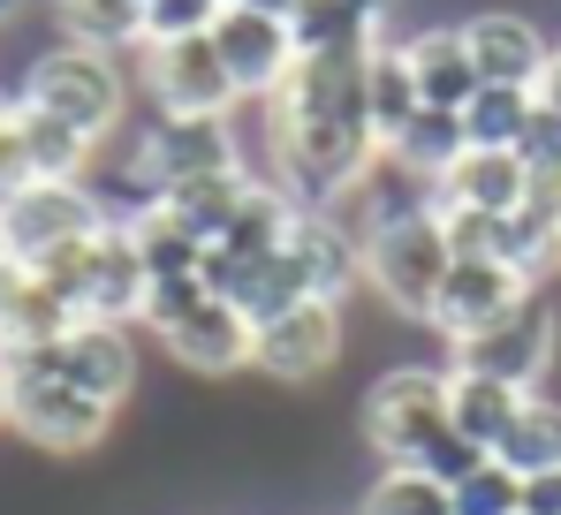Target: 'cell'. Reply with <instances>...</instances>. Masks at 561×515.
Returning a JSON list of instances; mask_svg holds the SVG:
<instances>
[{
	"label": "cell",
	"mask_w": 561,
	"mask_h": 515,
	"mask_svg": "<svg viewBox=\"0 0 561 515\" xmlns=\"http://www.w3.org/2000/svg\"><path fill=\"white\" fill-rule=\"evenodd\" d=\"M137 334H152V342L168 348L183 371H197V379H228V371H243L251 348H259V327H251L228 296H213L197 273H190V281H145Z\"/></svg>",
	"instance_id": "obj_2"
},
{
	"label": "cell",
	"mask_w": 561,
	"mask_h": 515,
	"mask_svg": "<svg viewBox=\"0 0 561 515\" xmlns=\"http://www.w3.org/2000/svg\"><path fill=\"white\" fill-rule=\"evenodd\" d=\"M387 152L440 182V174L463 160V114H448V106H417V114H410V129H402V137H387Z\"/></svg>",
	"instance_id": "obj_29"
},
{
	"label": "cell",
	"mask_w": 561,
	"mask_h": 515,
	"mask_svg": "<svg viewBox=\"0 0 561 515\" xmlns=\"http://www.w3.org/2000/svg\"><path fill=\"white\" fill-rule=\"evenodd\" d=\"M448 281V236H440V213H417V220H394L365 236V288H373L387 311L402 319H433V296Z\"/></svg>",
	"instance_id": "obj_7"
},
{
	"label": "cell",
	"mask_w": 561,
	"mask_h": 515,
	"mask_svg": "<svg viewBox=\"0 0 561 515\" xmlns=\"http://www.w3.org/2000/svg\"><path fill=\"white\" fill-rule=\"evenodd\" d=\"M357 515H456V508H448V485H440V478L387 462L373 485L357 493Z\"/></svg>",
	"instance_id": "obj_30"
},
{
	"label": "cell",
	"mask_w": 561,
	"mask_h": 515,
	"mask_svg": "<svg viewBox=\"0 0 561 515\" xmlns=\"http://www.w3.org/2000/svg\"><path fill=\"white\" fill-rule=\"evenodd\" d=\"M531 129V91L524 84H478L463 106V145L478 152H516Z\"/></svg>",
	"instance_id": "obj_25"
},
{
	"label": "cell",
	"mask_w": 561,
	"mask_h": 515,
	"mask_svg": "<svg viewBox=\"0 0 561 515\" xmlns=\"http://www.w3.org/2000/svg\"><path fill=\"white\" fill-rule=\"evenodd\" d=\"M0 251H8V243H0Z\"/></svg>",
	"instance_id": "obj_40"
},
{
	"label": "cell",
	"mask_w": 561,
	"mask_h": 515,
	"mask_svg": "<svg viewBox=\"0 0 561 515\" xmlns=\"http://www.w3.org/2000/svg\"><path fill=\"white\" fill-rule=\"evenodd\" d=\"M46 8L69 46H99V54L145 46V0H46Z\"/></svg>",
	"instance_id": "obj_24"
},
{
	"label": "cell",
	"mask_w": 561,
	"mask_h": 515,
	"mask_svg": "<svg viewBox=\"0 0 561 515\" xmlns=\"http://www.w3.org/2000/svg\"><path fill=\"white\" fill-rule=\"evenodd\" d=\"M8 379H61L77 394H92L106 410H122L137 394V327H106V319H77L61 342L46 348H15L0 356Z\"/></svg>",
	"instance_id": "obj_5"
},
{
	"label": "cell",
	"mask_w": 561,
	"mask_h": 515,
	"mask_svg": "<svg viewBox=\"0 0 561 515\" xmlns=\"http://www.w3.org/2000/svg\"><path fill=\"white\" fill-rule=\"evenodd\" d=\"M137 174L168 197L183 182H213V174H243V137H236V114H160L145 137H137Z\"/></svg>",
	"instance_id": "obj_10"
},
{
	"label": "cell",
	"mask_w": 561,
	"mask_h": 515,
	"mask_svg": "<svg viewBox=\"0 0 561 515\" xmlns=\"http://www.w3.org/2000/svg\"><path fill=\"white\" fill-rule=\"evenodd\" d=\"M213 15H220V0H145V46L197 38V31H213Z\"/></svg>",
	"instance_id": "obj_32"
},
{
	"label": "cell",
	"mask_w": 561,
	"mask_h": 515,
	"mask_svg": "<svg viewBox=\"0 0 561 515\" xmlns=\"http://www.w3.org/2000/svg\"><path fill=\"white\" fill-rule=\"evenodd\" d=\"M448 432V371L433 364H394L365 387V439L379 462H417L433 439Z\"/></svg>",
	"instance_id": "obj_9"
},
{
	"label": "cell",
	"mask_w": 561,
	"mask_h": 515,
	"mask_svg": "<svg viewBox=\"0 0 561 515\" xmlns=\"http://www.w3.org/2000/svg\"><path fill=\"white\" fill-rule=\"evenodd\" d=\"M288 258H296V273H304V288H311L319 304H350V296L365 288V243H357L327 205H304V213H296Z\"/></svg>",
	"instance_id": "obj_17"
},
{
	"label": "cell",
	"mask_w": 561,
	"mask_h": 515,
	"mask_svg": "<svg viewBox=\"0 0 561 515\" xmlns=\"http://www.w3.org/2000/svg\"><path fill=\"white\" fill-rule=\"evenodd\" d=\"M8 387H15L8 394V432H23L46 455H92L99 439H106V425H114L106 402L61 387V379H8Z\"/></svg>",
	"instance_id": "obj_14"
},
{
	"label": "cell",
	"mask_w": 561,
	"mask_h": 515,
	"mask_svg": "<svg viewBox=\"0 0 561 515\" xmlns=\"http://www.w3.org/2000/svg\"><path fill=\"white\" fill-rule=\"evenodd\" d=\"M448 508L456 515H524V478L501 455H485L463 485H448Z\"/></svg>",
	"instance_id": "obj_31"
},
{
	"label": "cell",
	"mask_w": 561,
	"mask_h": 515,
	"mask_svg": "<svg viewBox=\"0 0 561 515\" xmlns=\"http://www.w3.org/2000/svg\"><path fill=\"white\" fill-rule=\"evenodd\" d=\"M554 364H561V311L547 288H531L516 311H501L470 342H448V371H485L516 394H539L554 379Z\"/></svg>",
	"instance_id": "obj_6"
},
{
	"label": "cell",
	"mask_w": 561,
	"mask_h": 515,
	"mask_svg": "<svg viewBox=\"0 0 561 515\" xmlns=\"http://www.w3.org/2000/svg\"><path fill=\"white\" fill-rule=\"evenodd\" d=\"M15 8H23V0H0V23H8V15H15Z\"/></svg>",
	"instance_id": "obj_39"
},
{
	"label": "cell",
	"mask_w": 561,
	"mask_h": 515,
	"mask_svg": "<svg viewBox=\"0 0 561 515\" xmlns=\"http://www.w3.org/2000/svg\"><path fill=\"white\" fill-rule=\"evenodd\" d=\"M342 348H350V319H342V304H288L274 311L266 327H259V348H251V364L280 379V387H311V379H327L334 364H342Z\"/></svg>",
	"instance_id": "obj_11"
},
{
	"label": "cell",
	"mask_w": 561,
	"mask_h": 515,
	"mask_svg": "<svg viewBox=\"0 0 561 515\" xmlns=\"http://www.w3.org/2000/svg\"><path fill=\"white\" fill-rule=\"evenodd\" d=\"M288 31H296V54H357V46H379V15L365 0H296Z\"/></svg>",
	"instance_id": "obj_22"
},
{
	"label": "cell",
	"mask_w": 561,
	"mask_h": 515,
	"mask_svg": "<svg viewBox=\"0 0 561 515\" xmlns=\"http://www.w3.org/2000/svg\"><path fill=\"white\" fill-rule=\"evenodd\" d=\"M425 99H417V77H410V61H402V38H379L373 61H365V114H373V137H402L410 129V114H417Z\"/></svg>",
	"instance_id": "obj_23"
},
{
	"label": "cell",
	"mask_w": 561,
	"mask_h": 515,
	"mask_svg": "<svg viewBox=\"0 0 561 515\" xmlns=\"http://www.w3.org/2000/svg\"><path fill=\"white\" fill-rule=\"evenodd\" d=\"M23 281H31V265H15V258L0 251V327H8V311H15V296H23Z\"/></svg>",
	"instance_id": "obj_35"
},
{
	"label": "cell",
	"mask_w": 561,
	"mask_h": 515,
	"mask_svg": "<svg viewBox=\"0 0 561 515\" xmlns=\"http://www.w3.org/2000/svg\"><path fill=\"white\" fill-rule=\"evenodd\" d=\"M501 462L516 478H539V470H561V402L554 394H524L516 425L501 439Z\"/></svg>",
	"instance_id": "obj_27"
},
{
	"label": "cell",
	"mask_w": 561,
	"mask_h": 515,
	"mask_svg": "<svg viewBox=\"0 0 561 515\" xmlns=\"http://www.w3.org/2000/svg\"><path fill=\"white\" fill-rule=\"evenodd\" d=\"M327 213H334V220H342V228H350V236L365 243L373 228L417 220V213H440V182H433V174H417L410 160H394V152L379 145L373 168L357 174V182H350V190H342V197H334Z\"/></svg>",
	"instance_id": "obj_16"
},
{
	"label": "cell",
	"mask_w": 561,
	"mask_h": 515,
	"mask_svg": "<svg viewBox=\"0 0 561 515\" xmlns=\"http://www.w3.org/2000/svg\"><path fill=\"white\" fill-rule=\"evenodd\" d=\"M137 54H145V91H152L160 114H236V106H243V91L228 77L213 31H197V38H160V46H137Z\"/></svg>",
	"instance_id": "obj_12"
},
{
	"label": "cell",
	"mask_w": 561,
	"mask_h": 515,
	"mask_svg": "<svg viewBox=\"0 0 561 515\" xmlns=\"http://www.w3.org/2000/svg\"><path fill=\"white\" fill-rule=\"evenodd\" d=\"M531 99H539L547 114H561V46L547 54V69H539V84H531Z\"/></svg>",
	"instance_id": "obj_36"
},
{
	"label": "cell",
	"mask_w": 561,
	"mask_h": 515,
	"mask_svg": "<svg viewBox=\"0 0 561 515\" xmlns=\"http://www.w3.org/2000/svg\"><path fill=\"white\" fill-rule=\"evenodd\" d=\"M15 99L38 106V114H54V122H69L77 137L106 145L122 129V114H129V77H122V54H99V46H69L61 38V46H46L23 69Z\"/></svg>",
	"instance_id": "obj_3"
},
{
	"label": "cell",
	"mask_w": 561,
	"mask_h": 515,
	"mask_svg": "<svg viewBox=\"0 0 561 515\" xmlns=\"http://www.w3.org/2000/svg\"><path fill=\"white\" fill-rule=\"evenodd\" d=\"M243 8H266V15H288L296 0H243Z\"/></svg>",
	"instance_id": "obj_37"
},
{
	"label": "cell",
	"mask_w": 561,
	"mask_h": 515,
	"mask_svg": "<svg viewBox=\"0 0 561 515\" xmlns=\"http://www.w3.org/2000/svg\"><path fill=\"white\" fill-rule=\"evenodd\" d=\"M213 46H220L228 77H236V91H243V106H266V99L288 84V69H296V31H288V15L243 8V0H220Z\"/></svg>",
	"instance_id": "obj_13"
},
{
	"label": "cell",
	"mask_w": 561,
	"mask_h": 515,
	"mask_svg": "<svg viewBox=\"0 0 561 515\" xmlns=\"http://www.w3.org/2000/svg\"><path fill=\"white\" fill-rule=\"evenodd\" d=\"M463 46H470V69H478V84H539V69H547V31L531 23V15H516V8H478L463 15Z\"/></svg>",
	"instance_id": "obj_18"
},
{
	"label": "cell",
	"mask_w": 561,
	"mask_h": 515,
	"mask_svg": "<svg viewBox=\"0 0 561 515\" xmlns=\"http://www.w3.org/2000/svg\"><path fill=\"white\" fill-rule=\"evenodd\" d=\"M8 394H15V387H8V364H0V425H8Z\"/></svg>",
	"instance_id": "obj_38"
},
{
	"label": "cell",
	"mask_w": 561,
	"mask_h": 515,
	"mask_svg": "<svg viewBox=\"0 0 561 515\" xmlns=\"http://www.w3.org/2000/svg\"><path fill=\"white\" fill-rule=\"evenodd\" d=\"M402 61H410V77H417V99H425V106H448V114H463V106H470L478 69H470L463 23H425V31H410V38H402Z\"/></svg>",
	"instance_id": "obj_19"
},
{
	"label": "cell",
	"mask_w": 561,
	"mask_h": 515,
	"mask_svg": "<svg viewBox=\"0 0 561 515\" xmlns=\"http://www.w3.org/2000/svg\"><path fill=\"white\" fill-rule=\"evenodd\" d=\"M129 236H137V258H145V281H190L197 265H205V243L190 236L183 220L168 213V205H152V213H137V220H122Z\"/></svg>",
	"instance_id": "obj_26"
},
{
	"label": "cell",
	"mask_w": 561,
	"mask_h": 515,
	"mask_svg": "<svg viewBox=\"0 0 561 515\" xmlns=\"http://www.w3.org/2000/svg\"><path fill=\"white\" fill-rule=\"evenodd\" d=\"M531 288H547V281H524L508 258H448V281H440L425 327H433L440 342H470L478 327H493L501 311H516Z\"/></svg>",
	"instance_id": "obj_15"
},
{
	"label": "cell",
	"mask_w": 561,
	"mask_h": 515,
	"mask_svg": "<svg viewBox=\"0 0 561 515\" xmlns=\"http://www.w3.org/2000/svg\"><path fill=\"white\" fill-rule=\"evenodd\" d=\"M251 174H259V168H243V174H213V182H183V190H168L160 205H168V213L183 220L190 236H197V243L213 251V243H220V228H228V213L243 205Z\"/></svg>",
	"instance_id": "obj_28"
},
{
	"label": "cell",
	"mask_w": 561,
	"mask_h": 515,
	"mask_svg": "<svg viewBox=\"0 0 561 515\" xmlns=\"http://www.w3.org/2000/svg\"><path fill=\"white\" fill-rule=\"evenodd\" d=\"M38 281L77 311V319H106V327H137V304H145V258H137V236L122 220H106L92 243L46 258Z\"/></svg>",
	"instance_id": "obj_4"
},
{
	"label": "cell",
	"mask_w": 561,
	"mask_h": 515,
	"mask_svg": "<svg viewBox=\"0 0 561 515\" xmlns=\"http://www.w3.org/2000/svg\"><path fill=\"white\" fill-rule=\"evenodd\" d=\"M106 228V205H99L92 182H23L8 205H0V243L15 265H46V258L77 251Z\"/></svg>",
	"instance_id": "obj_8"
},
{
	"label": "cell",
	"mask_w": 561,
	"mask_h": 515,
	"mask_svg": "<svg viewBox=\"0 0 561 515\" xmlns=\"http://www.w3.org/2000/svg\"><path fill=\"white\" fill-rule=\"evenodd\" d=\"M365 61H373V46H357V54H296L288 84L266 99L274 182L296 205H334L373 168L379 137H373V114H365Z\"/></svg>",
	"instance_id": "obj_1"
},
{
	"label": "cell",
	"mask_w": 561,
	"mask_h": 515,
	"mask_svg": "<svg viewBox=\"0 0 561 515\" xmlns=\"http://www.w3.org/2000/svg\"><path fill=\"white\" fill-rule=\"evenodd\" d=\"M516 160H524L531 174L561 168V114H547L539 99H531V129H524V145H516Z\"/></svg>",
	"instance_id": "obj_33"
},
{
	"label": "cell",
	"mask_w": 561,
	"mask_h": 515,
	"mask_svg": "<svg viewBox=\"0 0 561 515\" xmlns=\"http://www.w3.org/2000/svg\"><path fill=\"white\" fill-rule=\"evenodd\" d=\"M524 190H531V168L516 152H478V145H463V160L440 174L448 213H524Z\"/></svg>",
	"instance_id": "obj_20"
},
{
	"label": "cell",
	"mask_w": 561,
	"mask_h": 515,
	"mask_svg": "<svg viewBox=\"0 0 561 515\" xmlns=\"http://www.w3.org/2000/svg\"><path fill=\"white\" fill-rule=\"evenodd\" d=\"M516 410H524L516 387H501V379H485V371H448V425L463 432L470 447L501 455V439H508V425H516Z\"/></svg>",
	"instance_id": "obj_21"
},
{
	"label": "cell",
	"mask_w": 561,
	"mask_h": 515,
	"mask_svg": "<svg viewBox=\"0 0 561 515\" xmlns=\"http://www.w3.org/2000/svg\"><path fill=\"white\" fill-rule=\"evenodd\" d=\"M524 515H561V470L524 478Z\"/></svg>",
	"instance_id": "obj_34"
}]
</instances>
